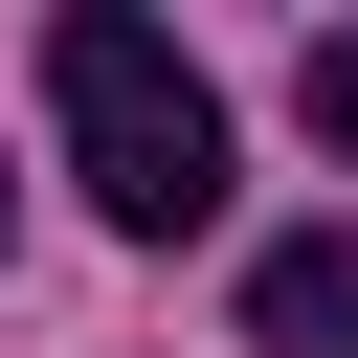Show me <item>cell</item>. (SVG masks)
Returning a JSON list of instances; mask_svg holds the SVG:
<instances>
[{
  "instance_id": "obj_1",
  "label": "cell",
  "mask_w": 358,
  "mask_h": 358,
  "mask_svg": "<svg viewBox=\"0 0 358 358\" xmlns=\"http://www.w3.org/2000/svg\"><path fill=\"white\" fill-rule=\"evenodd\" d=\"M45 112H67L90 224H134V246L224 224V90H201V67H179L134 0H67V22H45Z\"/></svg>"
},
{
  "instance_id": "obj_2",
  "label": "cell",
  "mask_w": 358,
  "mask_h": 358,
  "mask_svg": "<svg viewBox=\"0 0 358 358\" xmlns=\"http://www.w3.org/2000/svg\"><path fill=\"white\" fill-rule=\"evenodd\" d=\"M246 358H358V224H291L246 268Z\"/></svg>"
},
{
  "instance_id": "obj_3",
  "label": "cell",
  "mask_w": 358,
  "mask_h": 358,
  "mask_svg": "<svg viewBox=\"0 0 358 358\" xmlns=\"http://www.w3.org/2000/svg\"><path fill=\"white\" fill-rule=\"evenodd\" d=\"M291 112H313V157H336V179H358V22H336V45H313V67H291Z\"/></svg>"
},
{
  "instance_id": "obj_4",
  "label": "cell",
  "mask_w": 358,
  "mask_h": 358,
  "mask_svg": "<svg viewBox=\"0 0 358 358\" xmlns=\"http://www.w3.org/2000/svg\"><path fill=\"white\" fill-rule=\"evenodd\" d=\"M0 201H22V179H0Z\"/></svg>"
}]
</instances>
